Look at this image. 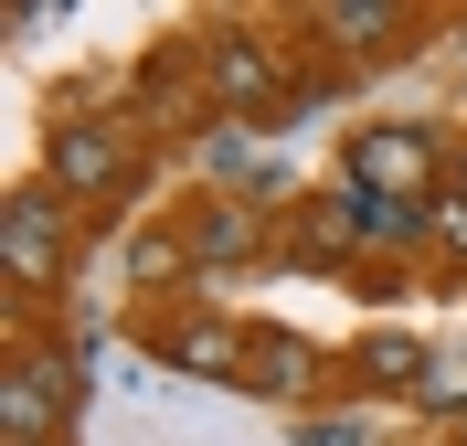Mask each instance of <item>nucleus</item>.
Instances as JSON below:
<instances>
[{
	"label": "nucleus",
	"instance_id": "9b49d317",
	"mask_svg": "<svg viewBox=\"0 0 467 446\" xmlns=\"http://www.w3.org/2000/svg\"><path fill=\"white\" fill-rule=\"evenodd\" d=\"M350 244H361L350 192H340V202H297V223H287V266H340Z\"/></svg>",
	"mask_w": 467,
	"mask_h": 446
},
{
	"label": "nucleus",
	"instance_id": "1a4fd4ad",
	"mask_svg": "<svg viewBox=\"0 0 467 446\" xmlns=\"http://www.w3.org/2000/svg\"><path fill=\"white\" fill-rule=\"evenodd\" d=\"M425 361H436V351H425L414 329H361V340L340 351V372H350L361 393H414V383H425Z\"/></svg>",
	"mask_w": 467,
	"mask_h": 446
},
{
	"label": "nucleus",
	"instance_id": "39448f33",
	"mask_svg": "<svg viewBox=\"0 0 467 446\" xmlns=\"http://www.w3.org/2000/svg\"><path fill=\"white\" fill-rule=\"evenodd\" d=\"M139 351L181 383H244V361H255V329L213 319V308H149L139 319Z\"/></svg>",
	"mask_w": 467,
	"mask_h": 446
},
{
	"label": "nucleus",
	"instance_id": "9d476101",
	"mask_svg": "<svg viewBox=\"0 0 467 446\" xmlns=\"http://www.w3.org/2000/svg\"><path fill=\"white\" fill-rule=\"evenodd\" d=\"M181 244H192V266H234V255H255V244H265V213L234 202V192H213V202H192Z\"/></svg>",
	"mask_w": 467,
	"mask_h": 446
},
{
	"label": "nucleus",
	"instance_id": "f257e3e1",
	"mask_svg": "<svg viewBox=\"0 0 467 446\" xmlns=\"http://www.w3.org/2000/svg\"><path fill=\"white\" fill-rule=\"evenodd\" d=\"M139 171H149V149H139L128 118H64L54 139H43V192L75 202V213H117L139 192Z\"/></svg>",
	"mask_w": 467,
	"mask_h": 446
},
{
	"label": "nucleus",
	"instance_id": "f3484780",
	"mask_svg": "<svg viewBox=\"0 0 467 446\" xmlns=\"http://www.w3.org/2000/svg\"><path fill=\"white\" fill-rule=\"evenodd\" d=\"M446 202H467V139L446 149Z\"/></svg>",
	"mask_w": 467,
	"mask_h": 446
},
{
	"label": "nucleus",
	"instance_id": "423d86ee",
	"mask_svg": "<svg viewBox=\"0 0 467 446\" xmlns=\"http://www.w3.org/2000/svg\"><path fill=\"white\" fill-rule=\"evenodd\" d=\"M75 393H86V361L75 351H22L11 383H0V446H64L75 436Z\"/></svg>",
	"mask_w": 467,
	"mask_h": 446
},
{
	"label": "nucleus",
	"instance_id": "ddd939ff",
	"mask_svg": "<svg viewBox=\"0 0 467 446\" xmlns=\"http://www.w3.org/2000/svg\"><path fill=\"white\" fill-rule=\"evenodd\" d=\"M414 415L467 425V351H436V361H425V383H414Z\"/></svg>",
	"mask_w": 467,
	"mask_h": 446
},
{
	"label": "nucleus",
	"instance_id": "0eeeda50",
	"mask_svg": "<svg viewBox=\"0 0 467 446\" xmlns=\"http://www.w3.org/2000/svg\"><path fill=\"white\" fill-rule=\"evenodd\" d=\"M329 372H340V361H329L308 329H255V361H244V383H255L265 404H308V393H329Z\"/></svg>",
	"mask_w": 467,
	"mask_h": 446
},
{
	"label": "nucleus",
	"instance_id": "dca6fc26",
	"mask_svg": "<svg viewBox=\"0 0 467 446\" xmlns=\"http://www.w3.org/2000/svg\"><path fill=\"white\" fill-rule=\"evenodd\" d=\"M297 446H361V425H350V415H329V425H308Z\"/></svg>",
	"mask_w": 467,
	"mask_h": 446
},
{
	"label": "nucleus",
	"instance_id": "7ed1b4c3",
	"mask_svg": "<svg viewBox=\"0 0 467 446\" xmlns=\"http://www.w3.org/2000/svg\"><path fill=\"white\" fill-rule=\"evenodd\" d=\"M340 192H361V202H436V192H446L436 128H414V118L350 128V149H340Z\"/></svg>",
	"mask_w": 467,
	"mask_h": 446
},
{
	"label": "nucleus",
	"instance_id": "f03ea898",
	"mask_svg": "<svg viewBox=\"0 0 467 446\" xmlns=\"http://www.w3.org/2000/svg\"><path fill=\"white\" fill-rule=\"evenodd\" d=\"M192 64H202V96L223 107L234 128H276V118L297 107V86H287V64H276V43H265V32H244V22L192 32Z\"/></svg>",
	"mask_w": 467,
	"mask_h": 446
},
{
	"label": "nucleus",
	"instance_id": "6e6552de",
	"mask_svg": "<svg viewBox=\"0 0 467 446\" xmlns=\"http://www.w3.org/2000/svg\"><path fill=\"white\" fill-rule=\"evenodd\" d=\"M308 32L340 43V54H361V64H382V54H404V43H414V11H393V0H319Z\"/></svg>",
	"mask_w": 467,
	"mask_h": 446
},
{
	"label": "nucleus",
	"instance_id": "20e7f679",
	"mask_svg": "<svg viewBox=\"0 0 467 446\" xmlns=\"http://www.w3.org/2000/svg\"><path fill=\"white\" fill-rule=\"evenodd\" d=\"M0 276H11V297H64L75 287V213L43 181L11 192V213H0Z\"/></svg>",
	"mask_w": 467,
	"mask_h": 446
},
{
	"label": "nucleus",
	"instance_id": "a211bd4d",
	"mask_svg": "<svg viewBox=\"0 0 467 446\" xmlns=\"http://www.w3.org/2000/svg\"><path fill=\"white\" fill-rule=\"evenodd\" d=\"M446 446H467V425H446Z\"/></svg>",
	"mask_w": 467,
	"mask_h": 446
},
{
	"label": "nucleus",
	"instance_id": "2eb2a0df",
	"mask_svg": "<svg viewBox=\"0 0 467 446\" xmlns=\"http://www.w3.org/2000/svg\"><path fill=\"white\" fill-rule=\"evenodd\" d=\"M436 244H446V255L467 266V202H446V192H436Z\"/></svg>",
	"mask_w": 467,
	"mask_h": 446
},
{
	"label": "nucleus",
	"instance_id": "4468645a",
	"mask_svg": "<svg viewBox=\"0 0 467 446\" xmlns=\"http://www.w3.org/2000/svg\"><path fill=\"white\" fill-rule=\"evenodd\" d=\"M181 266H192V244H181V223H149V234L128 244V276H139V287H171Z\"/></svg>",
	"mask_w": 467,
	"mask_h": 446
},
{
	"label": "nucleus",
	"instance_id": "f8f14e48",
	"mask_svg": "<svg viewBox=\"0 0 467 446\" xmlns=\"http://www.w3.org/2000/svg\"><path fill=\"white\" fill-rule=\"evenodd\" d=\"M202 171L213 181H223V192H265V181H276V160H265V128H213V139H202Z\"/></svg>",
	"mask_w": 467,
	"mask_h": 446
}]
</instances>
